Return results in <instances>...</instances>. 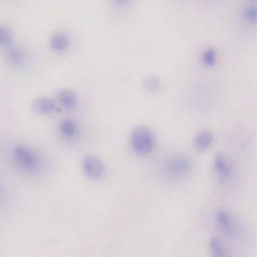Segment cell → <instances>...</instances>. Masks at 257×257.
<instances>
[{
	"label": "cell",
	"instance_id": "6da1fadb",
	"mask_svg": "<svg viewBox=\"0 0 257 257\" xmlns=\"http://www.w3.org/2000/svg\"><path fill=\"white\" fill-rule=\"evenodd\" d=\"M131 143L133 150L141 156H146L153 149L154 139L149 129L139 126L132 132Z\"/></svg>",
	"mask_w": 257,
	"mask_h": 257
},
{
	"label": "cell",
	"instance_id": "7a4b0ae2",
	"mask_svg": "<svg viewBox=\"0 0 257 257\" xmlns=\"http://www.w3.org/2000/svg\"><path fill=\"white\" fill-rule=\"evenodd\" d=\"M14 156L17 163L27 171H34L39 166V160L36 154L30 149L23 146L15 148Z\"/></svg>",
	"mask_w": 257,
	"mask_h": 257
},
{
	"label": "cell",
	"instance_id": "3957f363",
	"mask_svg": "<svg viewBox=\"0 0 257 257\" xmlns=\"http://www.w3.org/2000/svg\"><path fill=\"white\" fill-rule=\"evenodd\" d=\"M83 167L86 175L90 178L97 179L104 173V167L96 157L88 156L83 161Z\"/></svg>",
	"mask_w": 257,
	"mask_h": 257
},
{
	"label": "cell",
	"instance_id": "277c9868",
	"mask_svg": "<svg viewBox=\"0 0 257 257\" xmlns=\"http://www.w3.org/2000/svg\"><path fill=\"white\" fill-rule=\"evenodd\" d=\"M190 168L189 161L184 157L177 156L170 159L167 163L166 169L168 173L172 176H180L186 173Z\"/></svg>",
	"mask_w": 257,
	"mask_h": 257
},
{
	"label": "cell",
	"instance_id": "5b68a950",
	"mask_svg": "<svg viewBox=\"0 0 257 257\" xmlns=\"http://www.w3.org/2000/svg\"><path fill=\"white\" fill-rule=\"evenodd\" d=\"M56 108L55 100L48 97H40L35 99L32 104V109L36 113L46 114L53 112Z\"/></svg>",
	"mask_w": 257,
	"mask_h": 257
},
{
	"label": "cell",
	"instance_id": "8992f818",
	"mask_svg": "<svg viewBox=\"0 0 257 257\" xmlns=\"http://www.w3.org/2000/svg\"><path fill=\"white\" fill-rule=\"evenodd\" d=\"M214 141L213 134L210 131H204L198 133L195 136L193 145L197 152H202L208 149Z\"/></svg>",
	"mask_w": 257,
	"mask_h": 257
},
{
	"label": "cell",
	"instance_id": "52a82bcc",
	"mask_svg": "<svg viewBox=\"0 0 257 257\" xmlns=\"http://www.w3.org/2000/svg\"><path fill=\"white\" fill-rule=\"evenodd\" d=\"M56 95L61 103L68 108H73L77 104V95L72 90L67 88H61L57 91Z\"/></svg>",
	"mask_w": 257,
	"mask_h": 257
},
{
	"label": "cell",
	"instance_id": "ba28073f",
	"mask_svg": "<svg viewBox=\"0 0 257 257\" xmlns=\"http://www.w3.org/2000/svg\"><path fill=\"white\" fill-rule=\"evenodd\" d=\"M51 47L57 51L64 50L69 45V40L64 34H57L51 38L50 41Z\"/></svg>",
	"mask_w": 257,
	"mask_h": 257
},
{
	"label": "cell",
	"instance_id": "9c48e42d",
	"mask_svg": "<svg viewBox=\"0 0 257 257\" xmlns=\"http://www.w3.org/2000/svg\"><path fill=\"white\" fill-rule=\"evenodd\" d=\"M215 168L222 179L225 178L229 172V169L226 165L225 157L221 153H218L215 159Z\"/></svg>",
	"mask_w": 257,
	"mask_h": 257
},
{
	"label": "cell",
	"instance_id": "30bf717a",
	"mask_svg": "<svg viewBox=\"0 0 257 257\" xmlns=\"http://www.w3.org/2000/svg\"><path fill=\"white\" fill-rule=\"evenodd\" d=\"M144 86L148 91L156 92L160 89L161 83L157 77L149 76L144 80Z\"/></svg>",
	"mask_w": 257,
	"mask_h": 257
},
{
	"label": "cell",
	"instance_id": "8fae6325",
	"mask_svg": "<svg viewBox=\"0 0 257 257\" xmlns=\"http://www.w3.org/2000/svg\"><path fill=\"white\" fill-rule=\"evenodd\" d=\"M210 246L213 255L215 257L225 256L224 247L221 241L217 238H213L210 240Z\"/></svg>",
	"mask_w": 257,
	"mask_h": 257
},
{
	"label": "cell",
	"instance_id": "7c38bea8",
	"mask_svg": "<svg viewBox=\"0 0 257 257\" xmlns=\"http://www.w3.org/2000/svg\"><path fill=\"white\" fill-rule=\"evenodd\" d=\"M217 221L219 227L224 231H229L231 225L229 216L226 212L219 211L217 214Z\"/></svg>",
	"mask_w": 257,
	"mask_h": 257
},
{
	"label": "cell",
	"instance_id": "4fadbf2b",
	"mask_svg": "<svg viewBox=\"0 0 257 257\" xmlns=\"http://www.w3.org/2000/svg\"><path fill=\"white\" fill-rule=\"evenodd\" d=\"M61 130L65 136L71 137L75 133L76 125L73 121L71 120H66L62 123Z\"/></svg>",
	"mask_w": 257,
	"mask_h": 257
},
{
	"label": "cell",
	"instance_id": "5bb4252c",
	"mask_svg": "<svg viewBox=\"0 0 257 257\" xmlns=\"http://www.w3.org/2000/svg\"><path fill=\"white\" fill-rule=\"evenodd\" d=\"M216 53L214 49H209L205 51L203 55V61L204 64L211 67L215 65L216 62Z\"/></svg>",
	"mask_w": 257,
	"mask_h": 257
},
{
	"label": "cell",
	"instance_id": "9a60e30c",
	"mask_svg": "<svg viewBox=\"0 0 257 257\" xmlns=\"http://www.w3.org/2000/svg\"><path fill=\"white\" fill-rule=\"evenodd\" d=\"M12 40V35L10 31L5 27L0 28V44L2 46L9 44Z\"/></svg>",
	"mask_w": 257,
	"mask_h": 257
},
{
	"label": "cell",
	"instance_id": "2e32d148",
	"mask_svg": "<svg viewBox=\"0 0 257 257\" xmlns=\"http://www.w3.org/2000/svg\"><path fill=\"white\" fill-rule=\"evenodd\" d=\"M246 16L248 19L250 20H257V9L252 8L248 9L246 13Z\"/></svg>",
	"mask_w": 257,
	"mask_h": 257
},
{
	"label": "cell",
	"instance_id": "e0dca14e",
	"mask_svg": "<svg viewBox=\"0 0 257 257\" xmlns=\"http://www.w3.org/2000/svg\"><path fill=\"white\" fill-rule=\"evenodd\" d=\"M116 1L121 4H126L130 1V0H116Z\"/></svg>",
	"mask_w": 257,
	"mask_h": 257
}]
</instances>
